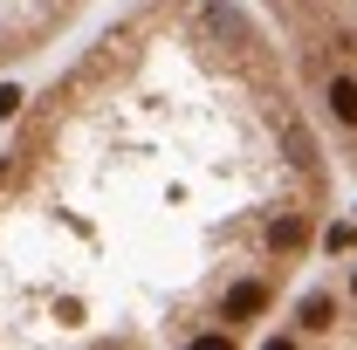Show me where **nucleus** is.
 <instances>
[{
    "mask_svg": "<svg viewBox=\"0 0 357 350\" xmlns=\"http://www.w3.org/2000/svg\"><path fill=\"white\" fill-rule=\"evenodd\" d=\"M96 0H0V76L42 62L89 21Z\"/></svg>",
    "mask_w": 357,
    "mask_h": 350,
    "instance_id": "nucleus-3",
    "label": "nucleus"
},
{
    "mask_svg": "<svg viewBox=\"0 0 357 350\" xmlns=\"http://www.w3.org/2000/svg\"><path fill=\"white\" fill-rule=\"evenodd\" d=\"M275 344L296 350H357V254L330 261V275L296 282V296L275 309Z\"/></svg>",
    "mask_w": 357,
    "mask_h": 350,
    "instance_id": "nucleus-2",
    "label": "nucleus"
},
{
    "mask_svg": "<svg viewBox=\"0 0 357 350\" xmlns=\"http://www.w3.org/2000/svg\"><path fill=\"white\" fill-rule=\"evenodd\" d=\"M337 213V151L248 0H137L0 137V350L255 344Z\"/></svg>",
    "mask_w": 357,
    "mask_h": 350,
    "instance_id": "nucleus-1",
    "label": "nucleus"
}]
</instances>
